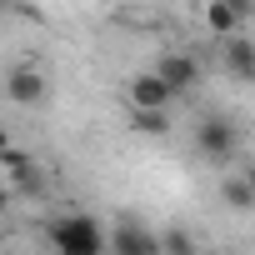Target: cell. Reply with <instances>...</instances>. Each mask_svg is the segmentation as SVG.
Segmentation results:
<instances>
[{
	"instance_id": "obj_1",
	"label": "cell",
	"mask_w": 255,
	"mask_h": 255,
	"mask_svg": "<svg viewBox=\"0 0 255 255\" xmlns=\"http://www.w3.org/2000/svg\"><path fill=\"white\" fill-rule=\"evenodd\" d=\"M50 245H55V255H105V230L95 215H55Z\"/></svg>"
},
{
	"instance_id": "obj_2",
	"label": "cell",
	"mask_w": 255,
	"mask_h": 255,
	"mask_svg": "<svg viewBox=\"0 0 255 255\" xmlns=\"http://www.w3.org/2000/svg\"><path fill=\"white\" fill-rule=\"evenodd\" d=\"M235 145H240L235 120H225V115H205V120L195 125V150H200L210 165H225V160L235 155Z\"/></svg>"
},
{
	"instance_id": "obj_3",
	"label": "cell",
	"mask_w": 255,
	"mask_h": 255,
	"mask_svg": "<svg viewBox=\"0 0 255 255\" xmlns=\"http://www.w3.org/2000/svg\"><path fill=\"white\" fill-rule=\"evenodd\" d=\"M105 255H160V240L140 220H120L110 230V240H105Z\"/></svg>"
},
{
	"instance_id": "obj_4",
	"label": "cell",
	"mask_w": 255,
	"mask_h": 255,
	"mask_svg": "<svg viewBox=\"0 0 255 255\" xmlns=\"http://www.w3.org/2000/svg\"><path fill=\"white\" fill-rule=\"evenodd\" d=\"M165 90H170V100L175 95H185L195 80H200V65H195V55H165V60H155V70H150Z\"/></svg>"
},
{
	"instance_id": "obj_5",
	"label": "cell",
	"mask_w": 255,
	"mask_h": 255,
	"mask_svg": "<svg viewBox=\"0 0 255 255\" xmlns=\"http://www.w3.org/2000/svg\"><path fill=\"white\" fill-rule=\"evenodd\" d=\"M5 95H10L15 105H40V100H45V75H40L35 65H10Z\"/></svg>"
},
{
	"instance_id": "obj_6",
	"label": "cell",
	"mask_w": 255,
	"mask_h": 255,
	"mask_svg": "<svg viewBox=\"0 0 255 255\" xmlns=\"http://www.w3.org/2000/svg\"><path fill=\"white\" fill-rule=\"evenodd\" d=\"M0 160H5V170H10V180H15V190H25V195H40L45 185H40V170H35V160L25 155V150H0Z\"/></svg>"
},
{
	"instance_id": "obj_7",
	"label": "cell",
	"mask_w": 255,
	"mask_h": 255,
	"mask_svg": "<svg viewBox=\"0 0 255 255\" xmlns=\"http://www.w3.org/2000/svg\"><path fill=\"white\" fill-rule=\"evenodd\" d=\"M165 105H170V90H165L150 70L130 80V110H165Z\"/></svg>"
},
{
	"instance_id": "obj_8",
	"label": "cell",
	"mask_w": 255,
	"mask_h": 255,
	"mask_svg": "<svg viewBox=\"0 0 255 255\" xmlns=\"http://www.w3.org/2000/svg\"><path fill=\"white\" fill-rule=\"evenodd\" d=\"M225 70H230L235 80H255V45H250L245 35H230V45H225Z\"/></svg>"
},
{
	"instance_id": "obj_9",
	"label": "cell",
	"mask_w": 255,
	"mask_h": 255,
	"mask_svg": "<svg viewBox=\"0 0 255 255\" xmlns=\"http://www.w3.org/2000/svg\"><path fill=\"white\" fill-rule=\"evenodd\" d=\"M130 130L135 135H165L170 120H165V110H130Z\"/></svg>"
},
{
	"instance_id": "obj_10",
	"label": "cell",
	"mask_w": 255,
	"mask_h": 255,
	"mask_svg": "<svg viewBox=\"0 0 255 255\" xmlns=\"http://www.w3.org/2000/svg\"><path fill=\"white\" fill-rule=\"evenodd\" d=\"M205 25H210L215 35H240V30H245V25H240V20L220 5V0H210V5H205Z\"/></svg>"
},
{
	"instance_id": "obj_11",
	"label": "cell",
	"mask_w": 255,
	"mask_h": 255,
	"mask_svg": "<svg viewBox=\"0 0 255 255\" xmlns=\"http://www.w3.org/2000/svg\"><path fill=\"white\" fill-rule=\"evenodd\" d=\"M220 195H225V205H230V210H250V205H255V190H250V180H240V175H235V180H225V185H220Z\"/></svg>"
},
{
	"instance_id": "obj_12",
	"label": "cell",
	"mask_w": 255,
	"mask_h": 255,
	"mask_svg": "<svg viewBox=\"0 0 255 255\" xmlns=\"http://www.w3.org/2000/svg\"><path fill=\"white\" fill-rule=\"evenodd\" d=\"M155 240H160V255H195V240H190L180 225H170V230L155 235Z\"/></svg>"
},
{
	"instance_id": "obj_13",
	"label": "cell",
	"mask_w": 255,
	"mask_h": 255,
	"mask_svg": "<svg viewBox=\"0 0 255 255\" xmlns=\"http://www.w3.org/2000/svg\"><path fill=\"white\" fill-rule=\"evenodd\" d=\"M220 5H225V10H230V15L240 20V25H245V20L255 15V0H220Z\"/></svg>"
},
{
	"instance_id": "obj_14",
	"label": "cell",
	"mask_w": 255,
	"mask_h": 255,
	"mask_svg": "<svg viewBox=\"0 0 255 255\" xmlns=\"http://www.w3.org/2000/svg\"><path fill=\"white\" fill-rule=\"evenodd\" d=\"M5 10H20V0H0V15H5Z\"/></svg>"
},
{
	"instance_id": "obj_15",
	"label": "cell",
	"mask_w": 255,
	"mask_h": 255,
	"mask_svg": "<svg viewBox=\"0 0 255 255\" xmlns=\"http://www.w3.org/2000/svg\"><path fill=\"white\" fill-rule=\"evenodd\" d=\"M5 145H10V140H5V130H0V150H5Z\"/></svg>"
},
{
	"instance_id": "obj_16",
	"label": "cell",
	"mask_w": 255,
	"mask_h": 255,
	"mask_svg": "<svg viewBox=\"0 0 255 255\" xmlns=\"http://www.w3.org/2000/svg\"><path fill=\"white\" fill-rule=\"evenodd\" d=\"M0 210H5V190H0Z\"/></svg>"
}]
</instances>
